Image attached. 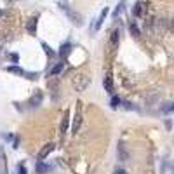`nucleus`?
<instances>
[{
  "instance_id": "nucleus-5",
  "label": "nucleus",
  "mask_w": 174,
  "mask_h": 174,
  "mask_svg": "<svg viewBox=\"0 0 174 174\" xmlns=\"http://www.w3.org/2000/svg\"><path fill=\"white\" fill-rule=\"evenodd\" d=\"M108 12H110V11H108V7H105L101 11V14H99V18H98V23H96V26H94L96 30H99V28H101V24H103V21H105V18L108 16Z\"/></svg>"
},
{
  "instance_id": "nucleus-1",
  "label": "nucleus",
  "mask_w": 174,
  "mask_h": 174,
  "mask_svg": "<svg viewBox=\"0 0 174 174\" xmlns=\"http://www.w3.org/2000/svg\"><path fill=\"white\" fill-rule=\"evenodd\" d=\"M80 124H82V103H77V108H75V117H73V125H72V131L73 134L79 133Z\"/></svg>"
},
{
  "instance_id": "nucleus-2",
  "label": "nucleus",
  "mask_w": 174,
  "mask_h": 174,
  "mask_svg": "<svg viewBox=\"0 0 174 174\" xmlns=\"http://www.w3.org/2000/svg\"><path fill=\"white\" fill-rule=\"evenodd\" d=\"M89 84H91V79L87 75H77L75 79H73V85H75L77 91H85Z\"/></svg>"
},
{
  "instance_id": "nucleus-4",
  "label": "nucleus",
  "mask_w": 174,
  "mask_h": 174,
  "mask_svg": "<svg viewBox=\"0 0 174 174\" xmlns=\"http://www.w3.org/2000/svg\"><path fill=\"white\" fill-rule=\"evenodd\" d=\"M103 85H105V91L113 92V80H111V75H106V77H105V82H103Z\"/></svg>"
},
{
  "instance_id": "nucleus-17",
  "label": "nucleus",
  "mask_w": 174,
  "mask_h": 174,
  "mask_svg": "<svg viewBox=\"0 0 174 174\" xmlns=\"http://www.w3.org/2000/svg\"><path fill=\"white\" fill-rule=\"evenodd\" d=\"M7 72H12V73H19V75H23V70H21V68H16V66H9V68H7Z\"/></svg>"
},
{
  "instance_id": "nucleus-15",
  "label": "nucleus",
  "mask_w": 174,
  "mask_h": 174,
  "mask_svg": "<svg viewBox=\"0 0 174 174\" xmlns=\"http://www.w3.org/2000/svg\"><path fill=\"white\" fill-rule=\"evenodd\" d=\"M68 52H70V46H68V44H64V46H61V51H59V54H61V56H66Z\"/></svg>"
},
{
  "instance_id": "nucleus-3",
  "label": "nucleus",
  "mask_w": 174,
  "mask_h": 174,
  "mask_svg": "<svg viewBox=\"0 0 174 174\" xmlns=\"http://www.w3.org/2000/svg\"><path fill=\"white\" fill-rule=\"evenodd\" d=\"M54 150V143H47V144H44V148H42L40 151H38V159H46L47 155H49L51 151Z\"/></svg>"
},
{
  "instance_id": "nucleus-14",
  "label": "nucleus",
  "mask_w": 174,
  "mask_h": 174,
  "mask_svg": "<svg viewBox=\"0 0 174 174\" xmlns=\"http://www.w3.org/2000/svg\"><path fill=\"white\" fill-rule=\"evenodd\" d=\"M124 5H125V2H124V0H122V2H120V5H118V7L113 11V16H115V18H118V14H120V12L124 11Z\"/></svg>"
},
{
  "instance_id": "nucleus-7",
  "label": "nucleus",
  "mask_w": 174,
  "mask_h": 174,
  "mask_svg": "<svg viewBox=\"0 0 174 174\" xmlns=\"http://www.w3.org/2000/svg\"><path fill=\"white\" fill-rule=\"evenodd\" d=\"M63 68H64V63H57L56 66H54V68L49 72V75H51V77H56V75H59V73L63 72Z\"/></svg>"
},
{
  "instance_id": "nucleus-9",
  "label": "nucleus",
  "mask_w": 174,
  "mask_h": 174,
  "mask_svg": "<svg viewBox=\"0 0 174 174\" xmlns=\"http://www.w3.org/2000/svg\"><path fill=\"white\" fill-rule=\"evenodd\" d=\"M47 171H49V167L42 162V160H38V162H37V172H38V174H46Z\"/></svg>"
},
{
  "instance_id": "nucleus-18",
  "label": "nucleus",
  "mask_w": 174,
  "mask_h": 174,
  "mask_svg": "<svg viewBox=\"0 0 174 174\" xmlns=\"http://www.w3.org/2000/svg\"><path fill=\"white\" fill-rule=\"evenodd\" d=\"M18 174H26V166L24 164H19L18 166Z\"/></svg>"
},
{
  "instance_id": "nucleus-6",
  "label": "nucleus",
  "mask_w": 174,
  "mask_h": 174,
  "mask_svg": "<svg viewBox=\"0 0 174 174\" xmlns=\"http://www.w3.org/2000/svg\"><path fill=\"white\" fill-rule=\"evenodd\" d=\"M118 40H120V31L113 30V33H111V37H110V46L111 47H117L118 46Z\"/></svg>"
},
{
  "instance_id": "nucleus-11",
  "label": "nucleus",
  "mask_w": 174,
  "mask_h": 174,
  "mask_svg": "<svg viewBox=\"0 0 174 174\" xmlns=\"http://www.w3.org/2000/svg\"><path fill=\"white\" fill-rule=\"evenodd\" d=\"M129 30H131V33H133L134 37H139V35H141V33H139V28H138L134 23H131V24H129Z\"/></svg>"
},
{
  "instance_id": "nucleus-20",
  "label": "nucleus",
  "mask_w": 174,
  "mask_h": 174,
  "mask_svg": "<svg viewBox=\"0 0 174 174\" xmlns=\"http://www.w3.org/2000/svg\"><path fill=\"white\" fill-rule=\"evenodd\" d=\"M115 174H127V172H125L124 169H117V171H115Z\"/></svg>"
},
{
  "instance_id": "nucleus-13",
  "label": "nucleus",
  "mask_w": 174,
  "mask_h": 174,
  "mask_svg": "<svg viewBox=\"0 0 174 174\" xmlns=\"http://www.w3.org/2000/svg\"><path fill=\"white\" fill-rule=\"evenodd\" d=\"M141 12H143V4H136V7H134V11H133V14L134 16H141Z\"/></svg>"
},
{
  "instance_id": "nucleus-10",
  "label": "nucleus",
  "mask_w": 174,
  "mask_h": 174,
  "mask_svg": "<svg viewBox=\"0 0 174 174\" xmlns=\"http://www.w3.org/2000/svg\"><path fill=\"white\" fill-rule=\"evenodd\" d=\"M110 105H111V108H118V106L122 105V99L118 98V96H113V98H111V101H110Z\"/></svg>"
},
{
  "instance_id": "nucleus-16",
  "label": "nucleus",
  "mask_w": 174,
  "mask_h": 174,
  "mask_svg": "<svg viewBox=\"0 0 174 174\" xmlns=\"http://www.w3.org/2000/svg\"><path fill=\"white\" fill-rule=\"evenodd\" d=\"M172 108H174L172 103H167V105L162 108V111H164V113H171V111H172Z\"/></svg>"
},
{
  "instance_id": "nucleus-12",
  "label": "nucleus",
  "mask_w": 174,
  "mask_h": 174,
  "mask_svg": "<svg viewBox=\"0 0 174 174\" xmlns=\"http://www.w3.org/2000/svg\"><path fill=\"white\" fill-rule=\"evenodd\" d=\"M66 127H68V113H64V118H63V124H61V133H66Z\"/></svg>"
},
{
  "instance_id": "nucleus-8",
  "label": "nucleus",
  "mask_w": 174,
  "mask_h": 174,
  "mask_svg": "<svg viewBox=\"0 0 174 174\" xmlns=\"http://www.w3.org/2000/svg\"><path fill=\"white\" fill-rule=\"evenodd\" d=\"M28 31H30L31 35H35V30H37V18H31L30 21H28Z\"/></svg>"
},
{
  "instance_id": "nucleus-19",
  "label": "nucleus",
  "mask_w": 174,
  "mask_h": 174,
  "mask_svg": "<svg viewBox=\"0 0 174 174\" xmlns=\"http://www.w3.org/2000/svg\"><path fill=\"white\" fill-rule=\"evenodd\" d=\"M42 47H44V51H46V52H47V54H49V56H54V51H52V49H51V47H49V46H47V44H42Z\"/></svg>"
}]
</instances>
